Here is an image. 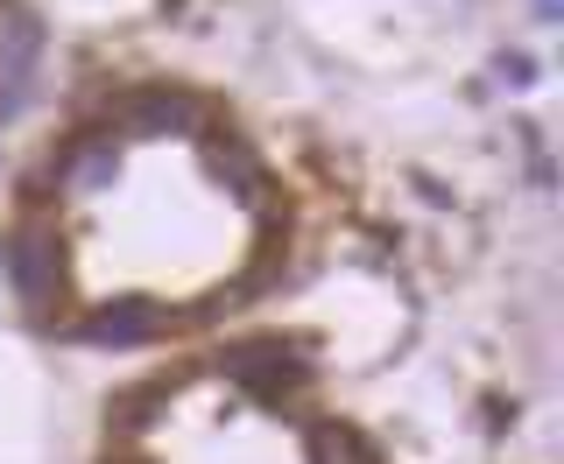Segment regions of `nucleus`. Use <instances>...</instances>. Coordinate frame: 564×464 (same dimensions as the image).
Wrapping results in <instances>:
<instances>
[{
    "mask_svg": "<svg viewBox=\"0 0 564 464\" xmlns=\"http://www.w3.org/2000/svg\"><path fill=\"white\" fill-rule=\"evenodd\" d=\"M29 64H35V29L29 22H8V29H0V113H14V106H22Z\"/></svg>",
    "mask_w": 564,
    "mask_h": 464,
    "instance_id": "1",
    "label": "nucleus"
},
{
    "mask_svg": "<svg viewBox=\"0 0 564 464\" xmlns=\"http://www.w3.org/2000/svg\"><path fill=\"white\" fill-rule=\"evenodd\" d=\"M155 338V310H141V302H113V310H99L93 324H85V345H149Z\"/></svg>",
    "mask_w": 564,
    "mask_h": 464,
    "instance_id": "2",
    "label": "nucleus"
},
{
    "mask_svg": "<svg viewBox=\"0 0 564 464\" xmlns=\"http://www.w3.org/2000/svg\"><path fill=\"white\" fill-rule=\"evenodd\" d=\"M8 267H14V289H22V302H50V246L35 240V232H22V240L8 246Z\"/></svg>",
    "mask_w": 564,
    "mask_h": 464,
    "instance_id": "3",
    "label": "nucleus"
},
{
    "mask_svg": "<svg viewBox=\"0 0 564 464\" xmlns=\"http://www.w3.org/2000/svg\"><path fill=\"white\" fill-rule=\"evenodd\" d=\"M226 366H234L247 387H261V395H275V387H282V380L296 373V366H282V345H240V352H234Z\"/></svg>",
    "mask_w": 564,
    "mask_h": 464,
    "instance_id": "4",
    "label": "nucleus"
},
{
    "mask_svg": "<svg viewBox=\"0 0 564 464\" xmlns=\"http://www.w3.org/2000/svg\"><path fill=\"white\" fill-rule=\"evenodd\" d=\"M128 120H149V128H191V120H198V99H184V92H134Z\"/></svg>",
    "mask_w": 564,
    "mask_h": 464,
    "instance_id": "5",
    "label": "nucleus"
},
{
    "mask_svg": "<svg viewBox=\"0 0 564 464\" xmlns=\"http://www.w3.org/2000/svg\"><path fill=\"white\" fill-rule=\"evenodd\" d=\"M311 457L317 464H360V443H352V430H311Z\"/></svg>",
    "mask_w": 564,
    "mask_h": 464,
    "instance_id": "6",
    "label": "nucleus"
}]
</instances>
